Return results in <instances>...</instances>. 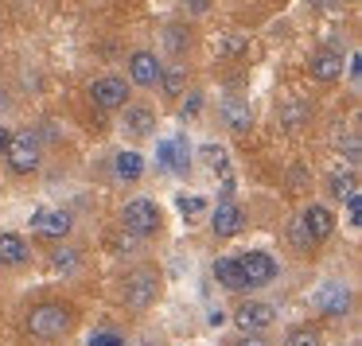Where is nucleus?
<instances>
[{
	"instance_id": "obj_1",
	"label": "nucleus",
	"mask_w": 362,
	"mask_h": 346,
	"mask_svg": "<svg viewBox=\"0 0 362 346\" xmlns=\"http://www.w3.org/2000/svg\"><path fill=\"white\" fill-rule=\"evenodd\" d=\"M71 327H74V311L66 304H40L28 315V330H32V338H40V342H55V338H63Z\"/></svg>"
},
{
	"instance_id": "obj_2",
	"label": "nucleus",
	"mask_w": 362,
	"mask_h": 346,
	"mask_svg": "<svg viewBox=\"0 0 362 346\" xmlns=\"http://www.w3.org/2000/svg\"><path fill=\"white\" fill-rule=\"evenodd\" d=\"M121 296H125V304L133 307V311H144V307H152L160 296V276L152 273V268H133V273L125 276Z\"/></svg>"
},
{
	"instance_id": "obj_3",
	"label": "nucleus",
	"mask_w": 362,
	"mask_h": 346,
	"mask_svg": "<svg viewBox=\"0 0 362 346\" xmlns=\"http://www.w3.org/2000/svg\"><path fill=\"white\" fill-rule=\"evenodd\" d=\"M160 222H164V214H160V206L152 203V198H133V203L121 210V226H125L129 234H136V237L156 234Z\"/></svg>"
},
{
	"instance_id": "obj_4",
	"label": "nucleus",
	"mask_w": 362,
	"mask_h": 346,
	"mask_svg": "<svg viewBox=\"0 0 362 346\" xmlns=\"http://www.w3.org/2000/svg\"><path fill=\"white\" fill-rule=\"evenodd\" d=\"M4 160H8V167L16 175H32L40 167V141H35V133H12Z\"/></svg>"
},
{
	"instance_id": "obj_5",
	"label": "nucleus",
	"mask_w": 362,
	"mask_h": 346,
	"mask_svg": "<svg viewBox=\"0 0 362 346\" xmlns=\"http://www.w3.org/2000/svg\"><path fill=\"white\" fill-rule=\"evenodd\" d=\"M238 268H242V276H245V284H250V288H261V284L276 280V273H281V265H276L269 253H261V249L238 257Z\"/></svg>"
},
{
	"instance_id": "obj_6",
	"label": "nucleus",
	"mask_w": 362,
	"mask_h": 346,
	"mask_svg": "<svg viewBox=\"0 0 362 346\" xmlns=\"http://www.w3.org/2000/svg\"><path fill=\"white\" fill-rule=\"evenodd\" d=\"M312 307L323 315H346V307H351V288L339 284V280L320 284V288L312 292Z\"/></svg>"
},
{
	"instance_id": "obj_7",
	"label": "nucleus",
	"mask_w": 362,
	"mask_h": 346,
	"mask_svg": "<svg viewBox=\"0 0 362 346\" xmlns=\"http://www.w3.org/2000/svg\"><path fill=\"white\" fill-rule=\"evenodd\" d=\"M276 319L273 304H261V299H245L242 307L234 311V323L245 330V335H257V330H269Z\"/></svg>"
},
{
	"instance_id": "obj_8",
	"label": "nucleus",
	"mask_w": 362,
	"mask_h": 346,
	"mask_svg": "<svg viewBox=\"0 0 362 346\" xmlns=\"http://www.w3.org/2000/svg\"><path fill=\"white\" fill-rule=\"evenodd\" d=\"M300 226L308 229V237H312V245H320V241H327V237L335 234V214H331L327 206L312 203L304 214H300Z\"/></svg>"
},
{
	"instance_id": "obj_9",
	"label": "nucleus",
	"mask_w": 362,
	"mask_h": 346,
	"mask_svg": "<svg viewBox=\"0 0 362 346\" xmlns=\"http://www.w3.org/2000/svg\"><path fill=\"white\" fill-rule=\"evenodd\" d=\"M125 97H129L125 78H98L94 86H90V102H94L98 109H121Z\"/></svg>"
},
{
	"instance_id": "obj_10",
	"label": "nucleus",
	"mask_w": 362,
	"mask_h": 346,
	"mask_svg": "<svg viewBox=\"0 0 362 346\" xmlns=\"http://www.w3.org/2000/svg\"><path fill=\"white\" fill-rule=\"evenodd\" d=\"M211 226H214V234H218V237H238V234L245 229L242 206L230 203V198H222V203L214 206V214H211Z\"/></svg>"
},
{
	"instance_id": "obj_11",
	"label": "nucleus",
	"mask_w": 362,
	"mask_h": 346,
	"mask_svg": "<svg viewBox=\"0 0 362 346\" xmlns=\"http://www.w3.org/2000/svg\"><path fill=\"white\" fill-rule=\"evenodd\" d=\"M160 71H164V66H160V59L152 55V51H133V55H129V78H133L136 86H156Z\"/></svg>"
},
{
	"instance_id": "obj_12",
	"label": "nucleus",
	"mask_w": 362,
	"mask_h": 346,
	"mask_svg": "<svg viewBox=\"0 0 362 346\" xmlns=\"http://www.w3.org/2000/svg\"><path fill=\"white\" fill-rule=\"evenodd\" d=\"M32 229L40 237H51V241H55V237H66L71 234V214L66 210H35L32 214Z\"/></svg>"
},
{
	"instance_id": "obj_13",
	"label": "nucleus",
	"mask_w": 362,
	"mask_h": 346,
	"mask_svg": "<svg viewBox=\"0 0 362 346\" xmlns=\"http://www.w3.org/2000/svg\"><path fill=\"white\" fill-rule=\"evenodd\" d=\"M308 71H312L315 82H335V78H343V55L331 51V47H323V51H315V55H312Z\"/></svg>"
},
{
	"instance_id": "obj_14",
	"label": "nucleus",
	"mask_w": 362,
	"mask_h": 346,
	"mask_svg": "<svg viewBox=\"0 0 362 346\" xmlns=\"http://www.w3.org/2000/svg\"><path fill=\"white\" fill-rule=\"evenodd\" d=\"M214 280H218L222 288H230V292H245V288H250L245 276H242V268H238V257H218V261H214Z\"/></svg>"
},
{
	"instance_id": "obj_15",
	"label": "nucleus",
	"mask_w": 362,
	"mask_h": 346,
	"mask_svg": "<svg viewBox=\"0 0 362 346\" xmlns=\"http://www.w3.org/2000/svg\"><path fill=\"white\" fill-rule=\"evenodd\" d=\"M125 129L133 136H148L156 129V113L144 109V105H125Z\"/></svg>"
},
{
	"instance_id": "obj_16",
	"label": "nucleus",
	"mask_w": 362,
	"mask_h": 346,
	"mask_svg": "<svg viewBox=\"0 0 362 346\" xmlns=\"http://www.w3.org/2000/svg\"><path fill=\"white\" fill-rule=\"evenodd\" d=\"M113 172H117V179L136 183V179L144 175V156H141V152H117V160H113Z\"/></svg>"
},
{
	"instance_id": "obj_17",
	"label": "nucleus",
	"mask_w": 362,
	"mask_h": 346,
	"mask_svg": "<svg viewBox=\"0 0 362 346\" xmlns=\"http://www.w3.org/2000/svg\"><path fill=\"white\" fill-rule=\"evenodd\" d=\"M28 241L20 234H0V265H24Z\"/></svg>"
},
{
	"instance_id": "obj_18",
	"label": "nucleus",
	"mask_w": 362,
	"mask_h": 346,
	"mask_svg": "<svg viewBox=\"0 0 362 346\" xmlns=\"http://www.w3.org/2000/svg\"><path fill=\"white\" fill-rule=\"evenodd\" d=\"M222 117H226V125L234 129V133H245V129H250V121H253L250 102H242V97H230V102L222 105Z\"/></svg>"
},
{
	"instance_id": "obj_19",
	"label": "nucleus",
	"mask_w": 362,
	"mask_h": 346,
	"mask_svg": "<svg viewBox=\"0 0 362 346\" xmlns=\"http://www.w3.org/2000/svg\"><path fill=\"white\" fill-rule=\"evenodd\" d=\"M160 86H164L168 97H180L183 86H187V74H183V66H168V71H160Z\"/></svg>"
},
{
	"instance_id": "obj_20",
	"label": "nucleus",
	"mask_w": 362,
	"mask_h": 346,
	"mask_svg": "<svg viewBox=\"0 0 362 346\" xmlns=\"http://www.w3.org/2000/svg\"><path fill=\"white\" fill-rule=\"evenodd\" d=\"M308 117H312V109H308L304 102H288V105H284V113H281L284 129H300V125H304Z\"/></svg>"
},
{
	"instance_id": "obj_21",
	"label": "nucleus",
	"mask_w": 362,
	"mask_h": 346,
	"mask_svg": "<svg viewBox=\"0 0 362 346\" xmlns=\"http://www.w3.org/2000/svg\"><path fill=\"white\" fill-rule=\"evenodd\" d=\"M327 191L335 198H346V195H354V191H358V179H354V175H331L327 179Z\"/></svg>"
},
{
	"instance_id": "obj_22",
	"label": "nucleus",
	"mask_w": 362,
	"mask_h": 346,
	"mask_svg": "<svg viewBox=\"0 0 362 346\" xmlns=\"http://www.w3.org/2000/svg\"><path fill=\"white\" fill-rule=\"evenodd\" d=\"M284 346H320V335H315L312 327H296L288 338H284Z\"/></svg>"
},
{
	"instance_id": "obj_23",
	"label": "nucleus",
	"mask_w": 362,
	"mask_h": 346,
	"mask_svg": "<svg viewBox=\"0 0 362 346\" xmlns=\"http://www.w3.org/2000/svg\"><path fill=\"white\" fill-rule=\"evenodd\" d=\"M86 346H125V338H121L117 330H94Z\"/></svg>"
},
{
	"instance_id": "obj_24",
	"label": "nucleus",
	"mask_w": 362,
	"mask_h": 346,
	"mask_svg": "<svg viewBox=\"0 0 362 346\" xmlns=\"http://www.w3.org/2000/svg\"><path fill=\"white\" fill-rule=\"evenodd\" d=\"M180 210H183V218H203L206 203H203V198H187V195H183L180 198Z\"/></svg>"
},
{
	"instance_id": "obj_25",
	"label": "nucleus",
	"mask_w": 362,
	"mask_h": 346,
	"mask_svg": "<svg viewBox=\"0 0 362 346\" xmlns=\"http://www.w3.org/2000/svg\"><path fill=\"white\" fill-rule=\"evenodd\" d=\"M346 222H351L354 229L362 226V198H358V191H354V195H346Z\"/></svg>"
},
{
	"instance_id": "obj_26",
	"label": "nucleus",
	"mask_w": 362,
	"mask_h": 346,
	"mask_svg": "<svg viewBox=\"0 0 362 346\" xmlns=\"http://www.w3.org/2000/svg\"><path fill=\"white\" fill-rule=\"evenodd\" d=\"M203 160L214 167V172H226V152L214 148V144H206V148H203Z\"/></svg>"
},
{
	"instance_id": "obj_27",
	"label": "nucleus",
	"mask_w": 362,
	"mask_h": 346,
	"mask_svg": "<svg viewBox=\"0 0 362 346\" xmlns=\"http://www.w3.org/2000/svg\"><path fill=\"white\" fill-rule=\"evenodd\" d=\"M51 265H55L59 273H71V268L78 265V257H74V249H59L55 257H51Z\"/></svg>"
},
{
	"instance_id": "obj_28",
	"label": "nucleus",
	"mask_w": 362,
	"mask_h": 346,
	"mask_svg": "<svg viewBox=\"0 0 362 346\" xmlns=\"http://www.w3.org/2000/svg\"><path fill=\"white\" fill-rule=\"evenodd\" d=\"M288 234H292V245H296V249H312V237H308V229H304V226H300V218L292 222Z\"/></svg>"
},
{
	"instance_id": "obj_29",
	"label": "nucleus",
	"mask_w": 362,
	"mask_h": 346,
	"mask_svg": "<svg viewBox=\"0 0 362 346\" xmlns=\"http://www.w3.org/2000/svg\"><path fill=\"white\" fill-rule=\"evenodd\" d=\"M164 43L175 51V55H180V51L187 47V35H183V28H175V24H172V28H168V40H164Z\"/></svg>"
},
{
	"instance_id": "obj_30",
	"label": "nucleus",
	"mask_w": 362,
	"mask_h": 346,
	"mask_svg": "<svg viewBox=\"0 0 362 346\" xmlns=\"http://www.w3.org/2000/svg\"><path fill=\"white\" fill-rule=\"evenodd\" d=\"M199 109H203V97L191 94V97H187V105H183V121H187V117H199Z\"/></svg>"
},
{
	"instance_id": "obj_31",
	"label": "nucleus",
	"mask_w": 362,
	"mask_h": 346,
	"mask_svg": "<svg viewBox=\"0 0 362 346\" xmlns=\"http://www.w3.org/2000/svg\"><path fill=\"white\" fill-rule=\"evenodd\" d=\"M346 160H351V164H358V133L346 136Z\"/></svg>"
},
{
	"instance_id": "obj_32",
	"label": "nucleus",
	"mask_w": 362,
	"mask_h": 346,
	"mask_svg": "<svg viewBox=\"0 0 362 346\" xmlns=\"http://www.w3.org/2000/svg\"><path fill=\"white\" fill-rule=\"evenodd\" d=\"M242 47H245V40H242V35H230V40L222 43V51H226V55H238Z\"/></svg>"
},
{
	"instance_id": "obj_33",
	"label": "nucleus",
	"mask_w": 362,
	"mask_h": 346,
	"mask_svg": "<svg viewBox=\"0 0 362 346\" xmlns=\"http://www.w3.org/2000/svg\"><path fill=\"white\" fill-rule=\"evenodd\" d=\"M183 4H187V8L195 12V16H203V12L211 8V0H183Z\"/></svg>"
},
{
	"instance_id": "obj_34",
	"label": "nucleus",
	"mask_w": 362,
	"mask_h": 346,
	"mask_svg": "<svg viewBox=\"0 0 362 346\" xmlns=\"http://www.w3.org/2000/svg\"><path fill=\"white\" fill-rule=\"evenodd\" d=\"M312 8H343V0H308Z\"/></svg>"
},
{
	"instance_id": "obj_35",
	"label": "nucleus",
	"mask_w": 362,
	"mask_h": 346,
	"mask_svg": "<svg viewBox=\"0 0 362 346\" xmlns=\"http://www.w3.org/2000/svg\"><path fill=\"white\" fill-rule=\"evenodd\" d=\"M8 141H12V129H4V125H0V156H4V148H8Z\"/></svg>"
},
{
	"instance_id": "obj_36",
	"label": "nucleus",
	"mask_w": 362,
	"mask_h": 346,
	"mask_svg": "<svg viewBox=\"0 0 362 346\" xmlns=\"http://www.w3.org/2000/svg\"><path fill=\"white\" fill-rule=\"evenodd\" d=\"M358 74H362V55H354L351 59V78H358Z\"/></svg>"
},
{
	"instance_id": "obj_37",
	"label": "nucleus",
	"mask_w": 362,
	"mask_h": 346,
	"mask_svg": "<svg viewBox=\"0 0 362 346\" xmlns=\"http://www.w3.org/2000/svg\"><path fill=\"white\" fill-rule=\"evenodd\" d=\"M226 323V311H211V327H222Z\"/></svg>"
},
{
	"instance_id": "obj_38",
	"label": "nucleus",
	"mask_w": 362,
	"mask_h": 346,
	"mask_svg": "<svg viewBox=\"0 0 362 346\" xmlns=\"http://www.w3.org/2000/svg\"><path fill=\"white\" fill-rule=\"evenodd\" d=\"M234 346H265V342H257V338H242V342H234Z\"/></svg>"
},
{
	"instance_id": "obj_39",
	"label": "nucleus",
	"mask_w": 362,
	"mask_h": 346,
	"mask_svg": "<svg viewBox=\"0 0 362 346\" xmlns=\"http://www.w3.org/2000/svg\"><path fill=\"white\" fill-rule=\"evenodd\" d=\"M136 346H156V342H136Z\"/></svg>"
}]
</instances>
